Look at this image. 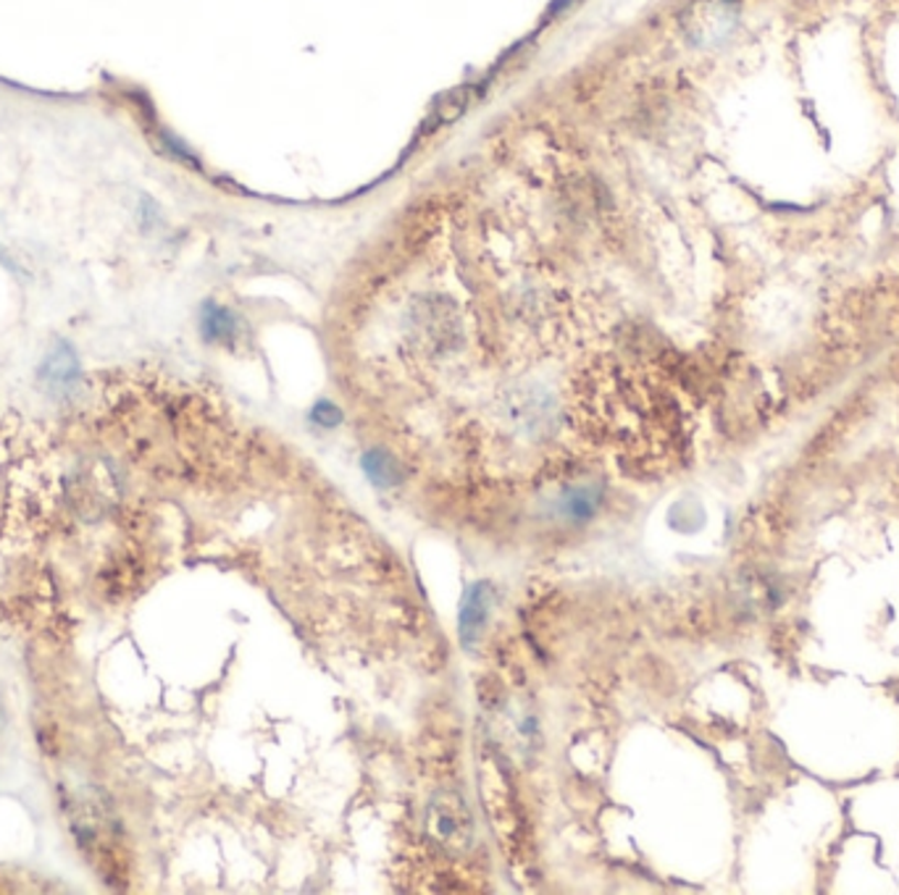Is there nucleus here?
Segmentation results:
<instances>
[{"label":"nucleus","mask_w":899,"mask_h":895,"mask_svg":"<svg viewBox=\"0 0 899 895\" xmlns=\"http://www.w3.org/2000/svg\"><path fill=\"white\" fill-rule=\"evenodd\" d=\"M426 828L434 836V840L450 851L468 849V843H472L474 838L472 811L463 804V798L455 794H440L432 798V804H429Z\"/></svg>","instance_id":"2"},{"label":"nucleus","mask_w":899,"mask_h":895,"mask_svg":"<svg viewBox=\"0 0 899 895\" xmlns=\"http://www.w3.org/2000/svg\"><path fill=\"white\" fill-rule=\"evenodd\" d=\"M69 825L77 845L95 864L100 874L113 880V870L119 866L116 851H119V836H116L113 817L108 815L106 804L95 801V796L79 794L69 801Z\"/></svg>","instance_id":"1"},{"label":"nucleus","mask_w":899,"mask_h":895,"mask_svg":"<svg viewBox=\"0 0 899 895\" xmlns=\"http://www.w3.org/2000/svg\"><path fill=\"white\" fill-rule=\"evenodd\" d=\"M316 415L322 418L318 423H326V426H335V423L343 418V415H339V410L335 405H329V402H322V405L316 407Z\"/></svg>","instance_id":"8"},{"label":"nucleus","mask_w":899,"mask_h":895,"mask_svg":"<svg viewBox=\"0 0 899 895\" xmlns=\"http://www.w3.org/2000/svg\"><path fill=\"white\" fill-rule=\"evenodd\" d=\"M203 334H206V339L210 341H224L229 339L231 334H235V318H231L229 310H224L219 305H208L206 310H203Z\"/></svg>","instance_id":"7"},{"label":"nucleus","mask_w":899,"mask_h":895,"mask_svg":"<svg viewBox=\"0 0 899 895\" xmlns=\"http://www.w3.org/2000/svg\"><path fill=\"white\" fill-rule=\"evenodd\" d=\"M364 470H366V476H369L373 483H379V487H394V483L403 478V473H400V468H398V462H394L390 455L377 452V449L364 457Z\"/></svg>","instance_id":"6"},{"label":"nucleus","mask_w":899,"mask_h":895,"mask_svg":"<svg viewBox=\"0 0 899 895\" xmlns=\"http://www.w3.org/2000/svg\"><path fill=\"white\" fill-rule=\"evenodd\" d=\"M489 610H492V589H489V583H474L463 597L458 620L461 644L466 652L479 646L489 623Z\"/></svg>","instance_id":"3"},{"label":"nucleus","mask_w":899,"mask_h":895,"mask_svg":"<svg viewBox=\"0 0 899 895\" xmlns=\"http://www.w3.org/2000/svg\"><path fill=\"white\" fill-rule=\"evenodd\" d=\"M597 502H599V496L595 489H589V487L571 489V491H565V496H563V512L568 515V521L584 523L595 515Z\"/></svg>","instance_id":"5"},{"label":"nucleus","mask_w":899,"mask_h":895,"mask_svg":"<svg viewBox=\"0 0 899 895\" xmlns=\"http://www.w3.org/2000/svg\"><path fill=\"white\" fill-rule=\"evenodd\" d=\"M40 379H43V384L47 389H56V392L72 389L79 379L77 352H74L66 341H56L53 350L45 354L43 365H40Z\"/></svg>","instance_id":"4"}]
</instances>
